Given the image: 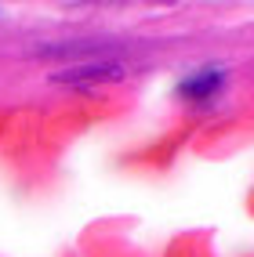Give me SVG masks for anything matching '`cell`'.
I'll use <instances>...</instances> for the list:
<instances>
[{
    "mask_svg": "<svg viewBox=\"0 0 254 257\" xmlns=\"http://www.w3.org/2000/svg\"><path fill=\"white\" fill-rule=\"evenodd\" d=\"M218 83H222V73H207V76H196V80H189V83H182V94H189V98H200V94H211V91H218Z\"/></svg>",
    "mask_w": 254,
    "mask_h": 257,
    "instance_id": "obj_1",
    "label": "cell"
}]
</instances>
